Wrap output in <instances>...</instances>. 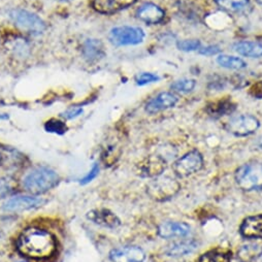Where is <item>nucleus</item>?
I'll list each match as a JSON object with an SVG mask.
<instances>
[{
  "label": "nucleus",
  "instance_id": "obj_24",
  "mask_svg": "<svg viewBox=\"0 0 262 262\" xmlns=\"http://www.w3.org/2000/svg\"><path fill=\"white\" fill-rule=\"evenodd\" d=\"M217 62L220 67L228 70H243L247 67L246 62L243 59L229 55H220L217 58Z\"/></svg>",
  "mask_w": 262,
  "mask_h": 262
},
{
  "label": "nucleus",
  "instance_id": "obj_5",
  "mask_svg": "<svg viewBox=\"0 0 262 262\" xmlns=\"http://www.w3.org/2000/svg\"><path fill=\"white\" fill-rule=\"evenodd\" d=\"M145 38V32L140 27L133 26H120L111 30L108 39L116 46H134L141 43Z\"/></svg>",
  "mask_w": 262,
  "mask_h": 262
},
{
  "label": "nucleus",
  "instance_id": "obj_10",
  "mask_svg": "<svg viewBox=\"0 0 262 262\" xmlns=\"http://www.w3.org/2000/svg\"><path fill=\"white\" fill-rule=\"evenodd\" d=\"M110 259L113 262H144L146 253L137 246H124L112 250Z\"/></svg>",
  "mask_w": 262,
  "mask_h": 262
},
{
  "label": "nucleus",
  "instance_id": "obj_21",
  "mask_svg": "<svg viewBox=\"0 0 262 262\" xmlns=\"http://www.w3.org/2000/svg\"><path fill=\"white\" fill-rule=\"evenodd\" d=\"M233 49L242 56L249 58L262 57V45L256 41H239L234 43Z\"/></svg>",
  "mask_w": 262,
  "mask_h": 262
},
{
  "label": "nucleus",
  "instance_id": "obj_33",
  "mask_svg": "<svg viewBox=\"0 0 262 262\" xmlns=\"http://www.w3.org/2000/svg\"><path fill=\"white\" fill-rule=\"evenodd\" d=\"M82 114H83V108L82 107H71L65 112H63L61 114V117H63L64 119H67V120H72V119H75V118L81 116Z\"/></svg>",
  "mask_w": 262,
  "mask_h": 262
},
{
  "label": "nucleus",
  "instance_id": "obj_2",
  "mask_svg": "<svg viewBox=\"0 0 262 262\" xmlns=\"http://www.w3.org/2000/svg\"><path fill=\"white\" fill-rule=\"evenodd\" d=\"M60 182V177L54 169L38 166L29 171L23 179L24 188L33 195H39L55 188Z\"/></svg>",
  "mask_w": 262,
  "mask_h": 262
},
{
  "label": "nucleus",
  "instance_id": "obj_25",
  "mask_svg": "<svg viewBox=\"0 0 262 262\" xmlns=\"http://www.w3.org/2000/svg\"><path fill=\"white\" fill-rule=\"evenodd\" d=\"M234 108L235 104L231 100H220L209 107V113L213 116H223L232 113Z\"/></svg>",
  "mask_w": 262,
  "mask_h": 262
},
{
  "label": "nucleus",
  "instance_id": "obj_23",
  "mask_svg": "<svg viewBox=\"0 0 262 262\" xmlns=\"http://www.w3.org/2000/svg\"><path fill=\"white\" fill-rule=\"evenodd\" d=\"M231 256L230 250L216 248L203 254L200 258V262H230Z\"/></svg>",
  "mask_w": 262,
  "mask_h": 262
},
{
  "label": "nucleus",
  "instance_id": "obj_18",
  "mask_svg": "<svg viewBox=\"0 0 262 262\" xmlns=\"http://www.w3.org/2000/svg\"><path fill=\"white\" fill-rule=\"evenodd\" d=\"M222 10L236 15H248L252 11L250 0H214Z\"/></svg>",
  "mask_w": 262,
  "mask_h": 262
},
{
  "label": "nucleus",
  "instance_id": "obj_36",
  "mask_svg": "<svg viewBox=\"0 0 262 262\" xmlns=\"http://www.w3.org/2000/svg\"><path fill=\"white\" fill-rule=\"evenodd\" d=\"M8 118H9L8 115H6V114L2 115V114H0V120H5V119H8Z\"/></svg>",
  "mask_w": 262,
  "mask_h": 262
},
{
  "label": "nucleus",
  "instance_id": "obj_19",
  "mask_svg": "<svg viewBox=\"0 0 262 262\" xmlns=\"http://www.w3.org/2000/svg\"><path fill=\"white\" fill-rule=\"evenodd\" d=\"M82 54L88 61H97L104 57V46L99 39H87L82 47Z\"/></svg>",
  "mask_w": 262,
  "mask_h": 262
},
{
  "label": "nucleus",
  "instance_id": "obj_12",
  "mask_svg": "<svg viewBox=\"0 0 262 262\" xmlns=\"http://www.w3.org/2000/svg\"><path fill=\"white\" fill-rule=\"evenodd\" d=\"M137 2L138 0H93L92 7L100 14L111 15L134 6Z\"/></svg>",
  "mask_w": 262,
  "mask_h": 262
},
{
  "label": "nucleus",
  "instance_id": "obj_17",
  "mask_svg": "<svg viewBox=\"0 0 262 262\" xmlns=\"http://www.w3.org/2000/svg\"><path fill=\"white\" fill-rule=\"evenodd\" d=\"M158 233L163 238L184 237L190 233V226L184 222H164L159 225Z\"/></svg>",
  "mask_w": 262,
  "mask_h": 262
},
{
  "label": "nucleus",
  "instance_id": "obj_3",
  "mask_svg": "<svg viewBox=\"0 0 262 262\" xmlns=\"http://www.w3.org/2000/svg\"><path fill=\"white\" fill-rule=\"evenodd\" d=\"M237 186L244 191L262 189V163L254 161L242 165L235 172Z\"/></svg>",
  "mask_w": 262,
  "mask_h": 262
},
{
  "label": "nucleus",
  "instance_id": "obj_9",
  "mask_svg": "<svg viewBox=\"0 0 262 262\" xmlns=\"http://www.w3.org/2000/svg\"><path fill=\"white\" fill-rule=\"evenodd\" d=\"M46 201L35 195H16L4 204V210L8 212H23L41 207Z\"/></svg>",
  "mask_w": 262,
  "mask_h": 262
},
{
  "label": "nucleus",
  "instance_id": "obj_11",
  "mask_svg": "<svg viewBox=\"0 0 262 262\" xmlns=\"http://www.w3.org/2000/svg\"><path fill=\"white\" fill-rule=\"evenodd\" d=\"M166 167V162L159 156H152L145 159L138 165V173L144 178H155L160 176Z\"/></svg>",
  "mask_w": 262,
  "mask_h": 262
},
{
  "label": "nucleus",
  "instance_id": "obj_30",
  "mask_svg": "<svg viewBox=\"0 0 262 262\" xmlns=\"http://www.w3.org/2000/svg\"><path fill=\"white\" fill-rule=\"evenodd\" d=\"M11 49L14 51L15 54L20 56H25L29 51V46L25 41V39L22 38H16V41H12Z\"/></svg>",
  "mask_w": 262,
  "mask_h": 262
},
{
  "label": "nucleus",
  "instance_id": "obj_39",
  "mask_svg": "<svg viewBox=\"0 0 262 262\" xmlns=\"http://www.w3.org/2000/svg\"><path fill=\"white\" fill-rule=\"evenodd\" d=\"M2 162H3V156L0 154V164H2Z\"/></svg>",
  "mask_w": 262,
  "mask_h": 262
},
{
  "label": "nucleus",
  "instance_id": "obj_1",
  "mask_svg": "<svg viewBox=\"0 0 262 262\" xmlns=\"http://www.w3.org/2000/svg\"><path fill=\"white\" fill-rule=\"evenodd\" d=\"M17 249L30 259L49 260L55 256L58 244L50 231L39 227H28L19 235Z\"/></svg>",
  "mask_w": 262,
  "mask_h": 262
},
{
  "label": "nucleus",
  "instance_id": "obj_20",
  "mask_svg": "<svg viewBox=\"0 0 262 262\" xmlns=\"http://www.w3.org/2000/svg\"><path fill=\"white\" fill-rule=\"evenodd\" d=\"M198 242L194 239H187V241H181L176 242L169 245L165 249V253L170 257H181L186 256L191 253H193L196 249H198Z\"/></svg>",
  "mask_w": 262,
  "mask_h": 262
},
{
  "label": "nucleus",
  "instance_id": "obj_8",
  "mask_svg": "<svg viewBox=\"0 0 262 262\" xmlns=\"http://www.w3.org/2000/svg\"><path fill=\"white\" fill-rule=\"evenodd\" d=\"M260 126V122L257 118L251 115H239L231 118L226 129L228 133L235 137H247L253 135Z\"/></svg>",
  "mask_w": 262,
  "mask_h": 262
},
{
  "label": "nucleus",
  "instance_id": "obj_16",
  "mask_svg": "<svg viewBox=\"0 0 262 262\" xmlns=\"http://www.w3.org/2000/svg\"><path fill=\"white\" fill-rule=\"evenodd\" d=\"M239 232L246 238H262V214L246 218Z\"/></svg>",
  "mask_w": 262,
  "mask_h": 262
},
{
  "label": "nucleus",
  "instance_id": "obj_34",
  "mask_svg": "<svg viewBox=\"0 0 262 262\" xmlns=\"http://www.w3.org/2000/svg\"><path fill=\"white\" fill-rule=\"evenodd\" d=\"M249 93L258 99H262V80L257 81L256 83H254L250 89H249Z\"/></svg>",
  "mask_w": 262,
  "mask_h": 262
},
{
  "label": "nucleus",
  "instance_id": "obj_22",
  "mask_svg": "<svg viewBox=\"0 0 262 262\" xmlns=\"http://www.w3.org/2000/svg\"><path fill=\"white\" fill-rule=\"evenodd\" d=\"M262 256V246L258 244H247L237 251L239 262H253Z\"/></svg>",
  "mask_w": 262,
  "mask_h": 262
},
{
  "label": "nucleus",
  "instance_id": "obj_41",
  "mask_svg": "<svg viewBox=\"0 0 262 262\" xmlns=\"http://www.w3.org/2000/svg\"><path fill=\"white\" fill-rule=\"evenodd\" d=\"M144 262H145V261H144ZM151 262H152V261H151Z\"/></svg>",
  "mask_w": 262,
  "mask_h": 262
},
{
  "label": "nucleus",
  "instance_id": "obj_38",
  "mask_svg": "<svg viewBox=\"0 0 262 262\" xmlns=\"http://www.w3.org/2000/svg\"><path fill=\"white\" fill-rule=\"evenodd\" d=\"M256 2H257L259 5H261V6H262V0H256Z\"/></svg>",
  "mask_w": 262,
  "mask_h": 262
},
{
  "label": "nucleus",
  "instance_id": "obj_26",
  "mask_svg": "<svg viewBox=\"0 0 262 262\" xmlns=\"http://www.w3.org/2000/svg\"><path fill=\"white\" fill-rule=\"evenodd\" d=\"M17 189V182L12 177L0 178V199L8 198Z\"/></svg>",
  "mask_w": 262,
  "mask_h": 262
},
{
  "label": "nucleus",
  "instance_id": "obj_40",
  "mask_svg": "<svg viewBox=\"0 0 262 262\" xmlns=\"http://www.w3.org/2000/svg\"><path fill=\"white\" fill-rule=\"evenodd\" d=\"M17 262H25V261H17Z\"/></svg>",
  "mask_w": 262,
  "mask_h": 262
},
{
  "label": "nucleus",
  "instance_id": "obj_29",
  "mask_svg": "<svg viewBox=\"0 0 262 262\" xmlns=\"http://www.w3.org/2000/svg\"><path fill=\"white\" fill-rule=\"evenodd\" d=\"M177 47L180 51L192 52L201 48V41L199 39H184L177 42Z\"/></svg>",
  "mask_w": 262,
  "mask_h": 262
},
{
  "label": "nucleus",
  "instance_id": "obj_32",
  "mask_svg": "<svg viewBox=\"0 0 262 262\" xmlns=\"http://www.w3.org/2000/svg\"><path fill=\"white\" fill-rule=\"evenodd\" d=\"M98 172H99V166H98L97 163H95V164L93 165V167L91 168V170H90L83 179L80 180V183H81L82 185H86V184L92 182V181L97 177Z\"/></svg>",
  "mask_w": 262,
  "mask_h": 262
},
{
  "label": "nucleus",
  "instance_id": "obj_35",
  "mask_svg": "<svg viewBox=\"0 0 262 262\" xmlns=\"http://www.w3.org/2000/svg\"><path fill=\"white\" fill-rule=\"evenodd\" d=\"M199 53L205 56H214L220 53V49L217 46H209L206 48H200Z\"/></svg>",
  "mask_w": 262,
  "mask_h": 262
},
{
  "label": "nucleus",
  "instance_id": "obj_7",
  "mask_svg": "<svg viewBox=\"0 0 262 262\" xmlns=\"http://www.w3.org/2000/svg\"><path fill=\"white\" fill-rule=\"evenodd\" d=\"M204 166V157L198 151L193 150L185 154L172 164V169L178 177L185 178L200 171Z\"/></svg>",
  "mask_w": 262,
  "mask_h": 262
},
{
  "label": "nucleus",
  "instance_id": "obj_15",
  "mask_svg": "<svg viewBox=\"0 0 262 262\" xmlns=\"http://www.w3.org/2000/svg\"><path fill=\"white\" fill-rule=\"evenodd\" d=\"M87 218L93 223L107 228H116L121 225V221L117 215L106 209L93 210L87 214Z\"/></svg>",
  "mask_w": 262,
  "mask_h": 262
},
{
  "label": "nucleus",
  "instance_id": "obj_14",
  "mask_svg": "<svg viewBox=\"0 0 262 262\" xmlns=\"http://www.w3.org/2000/svg\"><path fill=\"white\" fill-rule=\"evenodd\" d=\"M178 100L179 99L174 94L170 92H162L148 101L146 104V112L149 114H156L160 111L173 107L178 103Z\"/></svg>",
  "mask_w": 262,
  "mask_h": 262
},
{
  "label": "nucleus",
  "instance_id": "obj_31",
  "mask_svg": "<svg viewBox=\"0 0 262 262\" xmlns=\"http://www.w3.org/2000/svg\"><path fill=\"white\" fill-rule=\"evenodd\" d=\"M159 80H160V78L157 75L152 74V73H141L136 77V82L140 86H144V85H147V84H150V83H154V82H157Z\"/></svg>",
  "mask_w": 262,
  "mask_h": 262
},
{
  "label": "nucleus",
  "instance_id": "obj_27",
  "mask_svg": "<svg viewBox=\"0 0 262 262\" xmlns=\"http://www.w3.org/2000/svg\"><path fill=\"white\" fill-rule=\"evenodd\" d=\"M196 82L191 79H182L173 82L170 86V89L177 93H189L195 88Z\"/></svg>",
  "mask_w": 262,
  "mask_h": 262
},
{
  "label": "nucleus",
  "instance_id": "obj_4",
  "mask_svg": "<svg viewBox=\"0 0 262 262\" xmlns=\"http://www.w3.org/2000/svg\"><path fill=\"white\" fill-rule=\"evenodd\" d=\"M147 189L151 199L157 202H165L179 193L181 185L170 177H160L152 181Z\"/></svg>",
  "mask_w": 262,
  "mask_h": 262
},
{
  "label": "nucleus",
  "instance_id": "obj_37",
  "mask_svg": "<svg viewBox=\"0 0 262 262\" xmlns=\"http://www.w3.org/2000/svg\"><path fill=\"white\" fill-rule=\"evenodd\" d=\"M258 146H259V148L262 150V138L259 139V141H258Z\"/></svg>",
  "mask_w": 262,
  "mask_h": 262
},
{
  "label": "nucleus",
  "instance_id": "obj_13",
  "mask_svg": "<svg viewBox=\"0 0 262 262\" xmlns=\"http://www.w3.org/2000/svg\"><path fill=\"white\" fill-rule=\"evenodd\" d=\"M137 17L147 24H158L165 18V12L152 3L144 4L137 11Z\"/></svg>",
  "mask_w": 262,
  "mask_h": 262
},
{
  "label": "nucleus",
  "instance_id": "obj_6",
  "mask_svg": "<svg viewBox=\"0 0 262 262\" xmlns=\"http://www.w3.org/2000/svg\"><path fill=\"white\" fill-rule=\"evenodd\" d=\"M10 16L16 26L30 34L38 35L42 33L46 29L45 22L38 16L28 11L13 10Z\"/></svg>",
  "mask_w": 262,
  "mask_h": 262
},
{
  "label": "nucleus",
  "instance_id": "obj_28",
  "mask_svg": "<svg viewBox=\"0 0 262 262\" xmlns=\"http://www.w3.org/2000/svg\"><path fill=\"white\" fill-rule=\"evenodd\" d=\"M45 128L48 131V133H54V134H58V135H62L64 133H67L68 127L65 125V123L56 120V119H52L50 121H48L45 124Z\"/></svg>",
  "mask_w": 262,
  "mask_h": 262
}]
</instances>
